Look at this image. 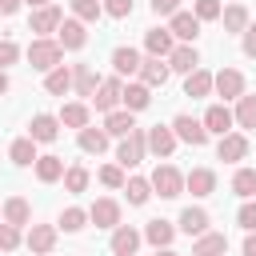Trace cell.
Returning <instances> with one entry per match:
<instances>
[{"label":"cell","instance_id":"ee69618b","mask_svg":"<svg viewBox=\"0 0 256 256\" xmlns=\"http://www.w3.org/2000/svg\"><path fill=\"white\" fill-rule=\"evenodd\" d=\"M12 248H20V228L0 220V252H12Z\"/></svg>","mask_w":256,"mask_h":256},{"label":"cell","instance_id":"836d02e7","mask_svg":"<svg viewBox=\"0 0 256 256\" xmlns=\"http://www.w3.org/2000/svg\"><path fill=\"white\" fill-rule=\"evenodd\" d=\"M60 124H64V128H76V132L88 128V104H84V100L64 104V108H60Z\"/></svg>","mask_w":256,"mask_h":256},{"label":"cell","instance_id":"6da1fadb","mask_svg":"<svg viewBox=\"0 0 256 256\" xmlns=\"http://www.w3.org/2000/svg\"><path fill=\"white\" fill-rule=\"evenodd\" d=\"M60 60H64V48H60V40H52V36H36L32 44H28V64L36 68V72H52V68H60Z\"/></svg>","mask_w":256,"mask_h":256},{"label":"cell","instance_id":"7c38bea8","mask_svg":"<svg viewBox=\"0 0 256 256\" xmlns=\"http://www.w3.org/2000/svg\"><path fill=\"white\" fill-rule=\"evenodd\" d=\"M28 136H32L36 144H52V140L60 136V116L36 112V116H32V124H28Z\"/></svg>","mask_w":256,"mask_h":256},{"label":"cell","instance_id":"816d5d0a","mask_svg":"<svg viewBox=\"0 0 256 256\" xmlns=\"http://www.w3.org/2000/svg\"><path fill=\"white\" fill-rule=\"evenodd\" d=\"M244 256H256V232H248V240H244Z\"/></svg>","mask_w":256,"mask_h":256},{"label":"cell","instance_id":"44dd1931","mask_svg":"<svg viewBox=\"0 0 256 256\" xmlns=\"http://www.w3.org/2000/svg\"><path fill=\"white\" fill-rule=\"evenodd\" d=\"M104 132H108V136H116V140L132 136V132H136V120H132V112H128V108H116V112H108V116H104Z\"/></svg>","mask_w":256,"mask_h":256},{"label":"cell","instance_id":"7a4b0ae2","mask_svg":"<svg viewBox=\"0 0 256 256\" xmlns=\"http://www.w3.org/2000/svg\"><path fill=\"white\" fill-rule=\"evenodd\" d=\"M144 152H148V128H136L132 136L120 140V148H116V164H120V168H136V164L144 160Z\"/></svg>","mask_w":256,"mask_h":256},{"label":"cell","instance_id":"bcb514c9","mask_svg":"<svg viewBox=\"0 0 256 256\" xmlns=\"http://www.w3.org/2000/svg\"><path fill=\"white\" fill-rule=\"evenodd\" d=\"M104 12L112 20H124V16H132V0H104Z\"/></svg>","mask_w":256,"mask_h":256},{"label":"cell","instance_id":"2e32d148","mask_svg":"<svg viewBox=\"0 0 256 256\" xmlns=\"http://www.w3.org/2000/svg\"><path fill=\"white\" fill-rule=\"evenodd\" d=\"M56 40H60V48H68V52H80V48L88 44V32H84V24L72 16V20H64V24H60Z\"/></svg>","mask_w":256,"mask_h":256},{"label":"cell","instance_id":"e575fe53","mask_svg":"<svg viewBox=\"0 0 256 256\" xmlns=\"http://www.w3.org/2000/svg\"><path fill=\"white\" fill-rule=\"evenodd\" d=\"M220 20H224V32H240V36H244V28H248V8H244V4H228Z\"/></svg>","mask_w":256,"mask_h":256},{"label":"cell","instance_id":"f6af8a7d","mask_svg":"<svg viewBox=\"0 0 256 256\" xmlns=\"http://www.w3.org/2000/svg\"><path fill=\"white\" fill-rule=\"evenodd\" d=\"M236 224H240L244 232H256V204H252V200H244V204H240V212H236Z\"/></svg>","mask_w":256,"mask_h":256},{"label":"cell","instance_id":"7402d4cb","mask_svg":"<svg viewBox=\"0 0 256 256\" xmlns=\"http://www.w3.org/2000/svg\"><path fill=\"white\" fill-rule=\"evenodd\" d=\"M108 140H112V136H108L104 128H92V124L76 132V144H80V152H88V156H100V152L108 148Z\"/></svg>","mask_w":256,"mask_h":256},{"label":"cell","instance_id":"d590c367","mask_svg":"<svg viewBox=\"0 0 256 256\" xmlns=\"http://www.w3.org/2000/svg\"><path fill=\"white\" fill-rule=\"evenodd\" d=\"M232 192L244 196V200H252V196H256V168H236V176H232Z\"/></svg>","mask_w":256,"mask_h":256},{"label":"cell","instance_id":"ac0fdd59","mask_svg":"<svg viewBox=\"0 0 256 256\" xmlns=\"http://www.w3.org/2000/svg\"><path fill=\"white\" fill-rule=\"evenodd\" d=\"M168 32H172L176 40L192 44V40L200 36V20H196V12H176V16H172V24H168Z\"/></svg>","mask_w":256,"mask_h":256},{"label":"cell","instance_id":"5bb4252c","mask_svg":"<svg viewBox=\"0 0 256 256\" xmlns=\"http://www.w3.org/2000/svg\"><path fill=\"white\" fill-rule=\"evenodd\" d=\"M168 76H172L168 60L144 56V64H140V84H148V88H164V84H168Z\"/></svg>","mask_w":256,"mask_h":256},{"label":"cell","instance_id":"9c48e42d","mask_svg":"<svg viewBox=\"0 0 256 256\" xmlns=\"http://www.w3.org/2000/svg\"><path fill=\"white\" fill-rule=\"evenodd\" d=\"M140 240H144V232H136L132 224H120V228H112V240H108V248H112L116 256H136Z\"/></svg>","mask_w":256,"mask_h":256},{"label":"cell","instance_id":"ab89813d","mask_svg":"<svg viewBox=\"0 0 256 256\" xmlns=\"http://www.w3.org/2000/svg\"><path fill=\"white\" fill-rule=\"evenodd\" d=\"M232 116H236V124H240V128H256V96H240Z\"/></svg>","mask_w":256,"mask_h":256},{"label":"cell","instance_id":"1f68e13d","mask_svg":"<svg viewBox=\"0 0 256 256\" xmlns=\"http://www.w3.org/2000/svg\"><path fill=\"white\" fill-rule=\"evenodd\" d=\"M32 220V208H28V200L24 196H8L4 200V224H16V228H24Z\"/></svg>","mask_w":256,"mask_h":256},{"label":"cell","instance_id":"d4e9b609","mask_svg":"<svg viewBox=\"0 0 256 256\" xmlns=\"http://www.w3.org/2000/svg\"><path fill=\"white\" fill-rule=\"evenodd\" d=\"M96 88H100V80H96L92 64H72V92L76 96H96Z\"/></svg>","mask_w":256,"mask_h":256},{"label":"cell","instance_id":"db71d44e","mask_svg":"<svg viewBox=\"0 0 256 256\" xmlns=\"http://www.w3.org/2000/svg\"><path fill=\"white\" fill-rule=\"evenodd\" d=\"M24 4H32V8H48L52 0H24Z\"/></svg>","mask_w":256,"mask_h":256},{"label":"cell","instance_id":"30bf717a","mask_svg":"<svg viewBox=\"0 0 256 256\" xmlns=\"http://www.w3.org/2000/svg\"><path fill=\"white\" fill-rule=\"evenodd\" d=\"M60 24H64L60 8H56V4H48V8H36V12H32V24H28V28H32V32H36V36L44 40V36L60 32Z\"/></svg>","mask_w":256,"mask_h":256},{"label":"cell","instance_id":"9a60e30c","mask_svg":"<svg viewBox=\"0 0 256 256\" xmlns=\"http://www.w3.org/2000/svg\"><path fill=\"white\" fill-rule=\"evenodd\" d=\"M28 248L32 256H44L56 248V224H28Z\"/></svg>","mask_w":256,"mask_h":256},{"label":"cell","instance_id":"f907efd6","mask_svg":"<svg viewBox=\"0 0 256 256\" xmlns=\"http://www.w3.org/2000/svg\"><path fill=\"white\" fill-rule=\"evenodd\" d=\"M20 4H24V0H0V16H12Z\"/></svg>","mask_w":256,"mask_h":256},{"label":"cell","instance_id":"8fae6325","mask_svg":"<svg viewBox=\"0 0 256 256\" xmlns=\"http://www.w3.org/2000/svg\"><path fill=\"white\" fill-rule=\"evenodd\" d=\"M144 48H148V56L168 60V56H172V48H176V36H172L168 28H148V32H144Z\"/></svg>","mask_w":256,"mask_h":256},{"label":"cell","instance_id":"8d00e7d4","mask_svg":"<svg viewBox=\"0 0 256 256\" xmlns=\"http://www.w3.org/2000/svg\"><path fill=\"white\" fill-rule=\"evenodd\" d=\"M88 180H92V172H88L84 164H72V168L64 172V188H68L72 196H80V192L88 188Z\"/></svg>","mask_w":256,"mask_h":256},{"label":"cell","instance_id":"4316f807","mask_svg":"<svg viewBox=\"0 0 256 256\" xmlns=\"http://www.w3.org/2000/svg\"><path fill=\"white\" fill-rule=\"evenodd\" d=\"M224 252H228V236L224 232H204L192 244V256H224Z\"/></svg>","mask_w":256,"mask_h":256},{"label":"cell","instance_id":"f35d334b","mask_svg":"<svg viewBox=\"0 0 256 256\" xmlns=\"http://www.w3.org/2000/svg\"><path fill=\"white\" fill-rule=\"evenodd\" d=\"M68 4H72V12H76L80 24H92V20H100V12H104L100 0H68Z\"/></svg>","mask_w":256,"mask_h":256},{"label":"cell","instance_id":"74e56055","mask_svg":"<svg viewBox=\"0 0 256 256\" xmlns=\"http://www.w3.org/2000/svg\"><path fill=\"white\" fill-rule=\"evenodd\" d=\"M124 192H128V204H148V196H152V180H144V176H132L128 184H124Z\"/></svg>","mask_w":256,"mask_h":256},{"label":"cell","instance_id":"9f6ffc18","mask_svg":"<svg viewBox=\"0 0 256 256\" xmlns=\"http://www.w3.org/2000/svg\"><path fill=\"white\" fill-rule=\"evenodd\" d=\"M0 220H4V208H0Z\"/></svg>","mask_w":256,"mask_h":256},{"label":"cell","instance_id":"cb8c5ba5","mask_svg":"<svg viewBox=\"0 0 256 256\" xmlns=\"http://www.w3.org/2000/svg\"><path fill=\"white\" fill-rule=\"evenodd\" d=\"M140 64H144V56H140L136 48H116V52H112L116 76H140Z\"/></svg>","mask_w":256,"mask_h":256},{"label":"cell","instance_id":"681fc988","mask_svg":"<svg viewBox=\"0 0 256 256\" xmlns=\"http://www.w3.org/2000/svg\"><path fill=\"white\" fill-rule=\"evenodd\" d=\"M244 56H252V60H256V24H248V28H244Z\"/></svg>","mask_w":256,"mask_h":256},{"label":"cell","instance_id":"ffe728a7","mask_svg":"<svg viewBox=\"0 0 256 256\" xmlns=\"http://www.w3.org/2000/svg\"><path fill=\"white\" fill-rule=\"evenodd\" d=\"M212 88H216V76H212L208 68H196V72H188V76H184V96H192V100L208 96Z\"/></svg>","mask_w":256,"mask_h":256},{"label":"cell","instance_id":"c3c4849f","mask_svg":"<svg viewBox=\"0 0 256 256\" xmlns=\"http://www.w3.org/2000/svg\"><path fill=\"white\" fill-rule=\"evenodd\" d=\"M148 8H152L156 16H176V12H180V0H148Z\"/></svg>","mask_w":256,"mask_h":256},{"label":"cell","instance_id":"f546056e","mask_svg":"<svg viewBox=\"0 0 256 256\" xmlns=\"http://www.w3.org/2000/svg\"><path fill=\"white\" fill-rule=\"evenodd\" d=\"M172 236H176V224H168V220H148V224H144V240H148L152 248H168Z\"/></svg>","mask_w":256,"mask_h":256},{"label":"cell","instance_id":"e0dca14e","mask_svg":"<svg viewBox=\"0 0 256 256\" xmlns=\"http://www.w3.org/2000/svg\"><path fill=\"white\" fill-rule=\"evenodd\" d=\"M216 92H220L224 100H240V96H244V72L220 68V72H216Z\"/></svg>","mask_w":256,"mask_h":256},{"label":"cell","instance_id":"52a82bcc","mask_svg":"<svg viewBox=\"0 0 256 256\" xmlns=\"http://www.w3.org/2000/svg\"><path fill=\"white\" fill-rule=\"evenodd\" d=\"M88 220H92L96 228H108V232H112V228H120V204H116L112 196H100V200L88 208Z\"/></svg>","mask_w":256,"mask_h":256},{"label":"cell","instance_id":"603a6c76","mask_svg":"<svg viewBox=\"0 0 256 256\" xmlns=\"http://www.w3.org/2000/svg\"><path fill=\"white\" fill-rule=\"evenodd\" d=\"M184 188H188L192 196H212V192H216V172H212V168H192V172L184 176Z\"/></svg>","mask_w":256,"mask_h":256},{"label":"cell","instance_id":"4fadbf2b","mask_svg":"<svg viewBox=\"0 0 256 256\" xmlns=\"http://www.w3.org/2000/svg\"><path fill=\"white\" fill-rule=\"evenodd\" d=\"M216 156H220V160H228V164H240V160L248 156V136H244V132H228V136H220Z\"/></svg>","mask_w":256,"mask_h":256},{"label":"cell","instance_id":"7dc6e473","mask_svg":"<svg viewBox=\"0 0 256 256\" xmlns=\"http://www.w3.org/2000/svg\"><path fill=\"white\" fill-rule=\"evenodd\" d=\"M16 60H20L16 40H0V68H8V64H16Z\"/></svg>","mask_w":256,"mask_h":256},{"label":"cell","instance_id":"4dcf8cb0","mask_svg":"<svg viewBox=\"0 0 256 256\" xmlns=\"http://www.w3.org/2000/svg\"><path fill=\"white\" fill-rule=\"evenodd\" d=\"M148 104H152V88L148 84H140V80L136 84H124V108L128 112H144Z\"/></svg>","mask_w":256,"mask_h":256},{"label":"cell","instance_id":"3957f363","mask_svg":"<svg viewBox=\"0 0 256 256\" xmlns=\"http://www.w3.org/2000/svg\"><path fill=\"white\" fill-rule=\"evenodd\" d=\"M152 192H156L160 200H176V196L184 192V176H180L172 164H156V172H152Z\"/></svg>","mask_w":256,"mask_h":256},{"label":"cell","instance_id":"11a10c76","mask_svg":"<svg viewBox=\"0 0 256 256\" xmlns=\"http://www.w3.org/2000/svg\"><path fill=\"white\" fill-rule=\"evenodd\" d=\"M156 256H176V252L172 248H156Z\"/></svg>","mask_w":256,"mask_h":256},{"label":"cell","instance_id":"d6a6232c","mask_svg":"<svg viewBox=\"0 0 256 256\" xmlns=\"http://www.w3.org/2000/svg\"><path fill=\"white\" fill-rule=\"evenodd\" d=\"M68 88H72V68L60 64V68H52V72L44 76V92H48V96H64Z\"/></svg>","mask_w":256,"mask_h":256},{"label":"cell","instance_id":"8992f818","mask_svg":"<svg viewBox=\"0 0 256 256\" xmlns=\"http://www.w3.org/2000/svg\"><path fill=\"white\" fill-rule=\"evenodd\" d=\"M204 128H208V136H228L232 132V124H236V116H232V108L228 104H208V112H204V120H200Z\"/></svg>","mask_w":256,"mask_h":256},{"label":"cell","instance_id":"83f0119b","mask_svg":"<svg viewBox=\"0 0 256 256\" xmlns=\"http://www.w3.org/2000/svg\"><path fill=\"white\" fill-rule=\"evenodd\" d=\"M32 168H36V180H40V184H56V180H64V172H68L60 156H40Z\"/></svg>","mask_w":256,"mask_h":256},{"label":"cell","instance_id":"b9f144b4","mask_svg":"<svg viewBox=\"0 0 256 256\" xmlns=\"http://www.w3.org/2000/svg\"><path fill=\"white\" fill-rule=\"evenodd\" d=\"M100 184H104V188H124L128 176H124L120 164H104V168H100Z\"/></svg>","mask_w":256,"mask_h":256},{"label":"cell","instance_id":"60d3db41","mask_svg":"<svg viewBox=\"0 0 256 256\" xmlns=\"http://www.w3.org/2000/svg\"><path fill=\"white\" fill-rule=\"evenodd\" d=\"M84 224H88V212H84V208H64V212H60V228H64V232H80Z\"/></svg>","mask_w":256,"mask_h":256},{"label":"cell","instance_id":"ba28073f","mask_svg":"<svg viewBox=\"0 0 256 256\" xmlns=\"http://www.w3.org/2000/svg\"><path fill=\"white\" fill-rule=\"evenodd\" d=\"M148 152L160 156V160H168V156L176 152V132H172V124H156V128H148Z\"/></svg>","mask_w":256,"mask_h":256},{"label":"cell","instance_id":"f5cc1de1","mask_svg":"<svg viewBox=\"0 0 256 256\" xmlns=\"http://www.w3.org/2000/svg\"><path fill=\"white\" fill-rule=\"evenodd\" d=\"M4 92H8V72L0 68V96H4Z\"/></svg>","mask_w":256,"mask_h":256},{"label":"cell","instance_id":"f1b7e54d","mask_svg":"<svg viewBox=\"0 0 256 256\" xmlns=\"http://www.w3.org/2000/svg\"><path fill=\"white\" fill-rule=\"evenodd\" d=\"M208 224H212V216L204 208H184L180 212V232H188V236H204Z\"/></svg>","mask_w":256,"mask_h":256},{"label":"cell","instance_id":"484cf974","mask_svg":"<svg viewBox=\"0 0 256 256\" xmlns=\"http://www.w3.org/2000/svg\"><path fill=\"white\" fill-rule=\"evenodd\" d=\"M8 160L16 164V168H32L40 156H36V140L32 136H20V140H12V148H8Z\"/></svg>","mask_w":256,"mask_h":256},{"label":"cell","instance_id":"7bdbcfd3","mask_svg":"<svg viewBox=\"0 0 256 256\" xmlns=\"http://www.w3.org/2000/svg\"><path fill=\"white\" fill-rule=\"evenodd\" d=\"M224 16V8H220V0H196V20L204 24V20H220Z\"/></svg>","mask_w":256,"mask_h":256},{"label":"cell","instance_id":"277c9868","mask_svg":"<svg viewBox=\"0 0 256 256\" xmlns=\"http://www.w3.org/2000/svg\"><path fill=\"white\" fill-rule=\"evenodd\" d=\"M92 104H96V112H116L120 104H124V80L120 76H108V80H100V88H96V96H92Z\"/></svg>","mask_w":256,"mask_h":256},{"label":"cell","instance_id":"5b68a950","mask_svg":"<svg viewBox=\"0 0 256 256\" xmlns=\"http://www.w3.org/2000/svg\"><path fill=\"white\" fill-rule=\"evenodd\" d=\"M172 132H176V140H184V144H192V148H204V144H208V128H204L200 120H192L188 112H180V116L172 120Z\"/></svg>","mask_w":256,"mask_h":256},{"label":"cell","instance_id":"d6986e66","mask_svg":"<svg viewBox=\"0 0 256 256\" xmlns=\"http://www.w3.org/2000/svg\"><path fill=\"white\" fill-rule=\"evenodd\" d=\"M168 68L188 76V72H196V68H200V52H196L192 44H176V48H172V56H168Z\"/></svg>","mask_w":256,"mask_h":256}]
</instances>
